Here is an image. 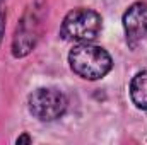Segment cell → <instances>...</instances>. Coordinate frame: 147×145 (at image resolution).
<instances>
[{
    "label": "cell",
    "mask_w": 147,
    "mask_h": 145,
    "mask_svg": "<svg viewBox=\"0 0 147 145\" xmlns=\"http://www.w3.org/2000/svg\"><path fill=\"white\" fill-rule=\"evenodd\" d=\"M69 63L75 75L86 80H99L113 67L111 55L101 46L80 43L69 53Z\"/></svg>",
    "instance_id": "cell-1"
},
{
    "label": "cell",
    "mask_w": 147,
    "mask_h": 145,
    "mask_svg": "<svg viewBox=\"0 0 147 145\" xmlns=\"http://www.w3.org/2000/svg\"><path fill=\"white\" fill-rule=\"evenodd\" d=\"M103 19L92 9H74L70 10L60 28V36L67 41L91 43L101 33Z\"/></svg>",
    "instance_id": "cell-2"
},
{
    "label": "cell",
    "mask_w": 147,
    "mask_h": 145,
    "mask_svg": "<svg viewBox=\"0 0 147 145\" xmlns=\"http://www.w3.org/2000/svg\"><path fill=\"white\" fill-rule=\"evenodd\" d=\"M67 96L62 91L51 87H39L33 91L28 97L29 113L39 121H55L62 118L67 111Z\"/></svg>",
    "instance_id": "cell-3"
},
{
    "label": "cell",
    "mask_w": 147,
    "mask_h": 145,
    "mask_svg": "<svg viewBox=\"0 0 147 145\" xmlns=\"http://www.w3.org/2000/svg\"><path fill=\"white\" fill-rule=\"evenodd\" d=\"M39 38V21L34 12H26L21 22L17 24L16 34L12 39V55L16 58H22L34 48Z\"/></svg>",
    "instance_id": "cell-4"
},
{
    "label": "cell",
    "mask_w": 147,
    "mask_h": 145,
    "mask_svg": "<svg viewBox=\"0 0 147 145\" xmlns=\"http://www.w3.org/2000/svg\"><path fill=\"white\" fill-rule=\"evenodd\" d=\"M123 29L127 43L130 48H135L147 36V3L135 2L123 14Z\"/></svg>",
    "instance_id": "cell-5"
},
{
    "label": "cell",
    "mask_w": 147,
    "mask_h": 145,
    "mask_svg": "<svg viewBox=\"0 0 147 145\" xmlns=\"http://www.w3.org/2000/svg\"><path fill=\"white\" fill-rule=\"evenodd\" d=\"M130 97L139 109L147 111V70L139 72L130 82Z\"/></svg>",
    "instance_id": "cell-6"
},
{
    "label": "cell",
    "mask_w": 147,
    "mask_h": 145,
    "mask_svg": "<svg viewBox=\"0 0 147 145\" xmlns=\"http://www.w3.org/2000/svg\"><path fill=\"white\" fill-rule=\"evenodd\" d=\"M5 33V0H0V43Z\"/></svg>",
    "instance_id": "cell-7"
},
{
    "label": "cell",
    "mask_w": 147,
    "mask_h": 145,
    "mask_svg": "<svg viewBox=\"0 0 147 145\" xmlns=\"http://www.w3.org/2000/svg\"><path fill=\"white\" fill-rule=\"evenodd\" d=\"M16 142H17V144H31V142H33V138H31L29 135H26V133H24V135H21Z\"/></svg>",
    "instance_id": "cell-8"
}]
</instances>
